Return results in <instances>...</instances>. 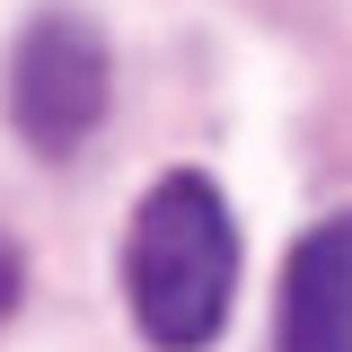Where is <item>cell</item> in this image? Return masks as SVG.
Returning <instances> with one entry per match:
<instances>
[{
    "label": "cell",
    "mask_w": 352,
    "mask_h": 352,
    "mask_svg": "<svg viewBox=\"0 0 352 352\" xmlns=\"http://www.w3.org/2000/svg\"><path fill=\"white\" fill-rule=\"evenodd\" d=\"M273 352H352V212L317 220L282 264Z\"/></svg>",
    "instance_id": "cell-3"
},
{
    "label": "cell",
    "mask_w": 352,
    "mask_h": 352,
    "mask_svg": "<svg viewBox=\"0 0 352 352\" xmlns=\"http://www.w3.org/2000/svg\"><path fill=\"white\" fill-rule=\"evenodd\" d=\"M229 291H238V220L220 203V185L194 168L159 176L132 203V238H124V300L141 344L203 352L229 326Z\"/></svg>",
    "instance_id": "cell-1"
},
{
    "label": "cell",
    "mask_w": 352,
    "mask_h": 352,
    "mask_svg": "<svg viewBox=\"0 0 352 352\" xmlns=\"http://www.w3.org/2000/svg\"><path fill=\"white\" fill-rule=\"evenodd\" d=\"M18 282H27V273H18V247H9V238H0V317H9V308H18Z\"/></svg>",
    "instance_id": "cell-4"
},
{
    "label": "cell",
    "mask_w": 352,
    "mask_h": 352,
    "mask_svg": "<svg viewBox=\"0 0 352 352\" xmlns=\"http://www.w3.org/2000/svg\"><path fill=\"white\" fill-rule=\"evenodd\" d=\"M106 88H115L106 36L88 18H71V9H44L9 53V124L27 132V150L62 159L106 124Z\"/></svg>",
    "instance_id": "cell-2"
}]
</instances>
